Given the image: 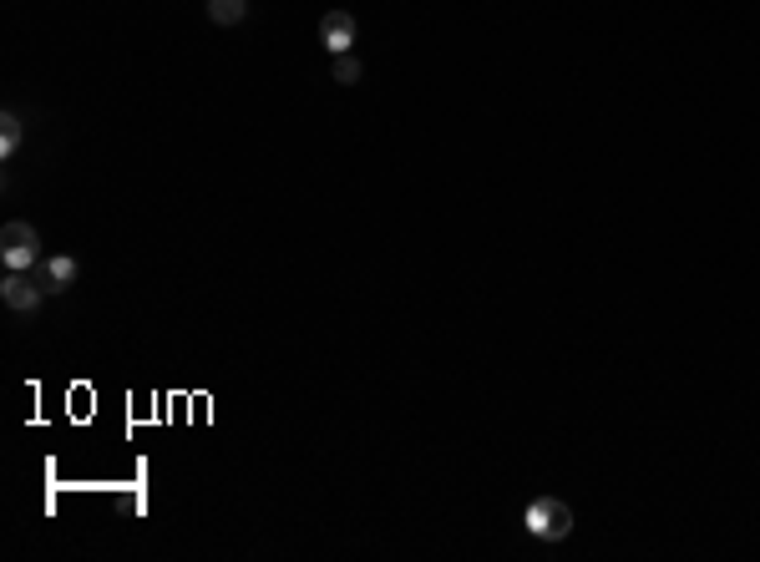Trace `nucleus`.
Segmentation results:
<instances>
[{
  "instance_id": "obj_1",
  "label": "nucleus",
  "mask_w": 760,
  "mask_h": 562,
  "mask_svg": "<svg viewBox=\"0 0 760 562\" xmlns=\"http://www.w3.org/2000/svg\"><path fill=\"white\" fill-rule=\"evenodd\" d=\"M0 264H6L11 274H31L41 269V233L21 218H11L6 228H0Z\"/></svg>"
},
{
  "instance_id": "obj_2",
  "label": "nucleus",
  "mask_w": 760,
  "mask_h": 562,
  "mask_svg": "<svg viewBox=\"0 0 760 562\" xmlns=\"http://www.w3.org/2000/svg\"><path fill=\"white\" fill-rule=\"evenodd\" d=\"M522 527L538 537V542H563V537L573 532V507L558 502V497H538V502H527Z\"/></svg>"
},
{
  "instance_id": "obj_3",
  "label": "nucleus",
  "mask_w": 760,
  "mask_h": 562,
  "mask_svg": "<svg viewBox=\"0 0 760 562\" xmlns=\"http://www.w3.org/2000/svg\"><path fill=\"white\" fill-rule=\"evenodd\" d=\"M0 299H6V309H16V314H36L41 299H46V289L31 274H11L6 269V279H0Z\"/></svg>"
},
{
  "instance_id": "obj_4",
  "label": "nucleus",
  "mask_w": 760,
  "mask_h": 562,
  "mask_svg": "<svg viewBox=\"0 0 760 562\" xmlns=\"http://www.w3.org/2000/svg\"><path fill=\"white\" fill-rule=\"evenodd\" d=\"M76 274H82V264H76L71 254H51V259H41L36 284H41L46 294H66V289L76 284Z\"/></svg>"
},
{
  "instance_id": "obj_5",
  "label": "nucleus",
  "mask_w": 760,
  "mask_h": 562,
  "mask_svg": "<svg viewBox=\"0 0 760 562\" xmlns=\"http://www.w3.org/2000/svg\"><path fill=\"white\" fill-rule=\"evenodd\" d=\"M320 41L340 56V51H355V16L350 11H330L325 21H320Z\"/></svg>"
},
{
  "instance_id": "obj_6",
  "label": "nucleus",
  "mask_w": 760,
  "mask_h": 562,
  "mask_svg": "<svg viewBox=\"0 0 760 562\" xmlns=\"http://www.w3.org/2000/svg\"><path fill=\"white\" fill-rule=\"evenodd\" d=\"M249 16V0H208V21L213 26H239Z\"/></svg>"
},
{
  "instance_id": "obj_7",
  "label": "nucleus",
  "mask_w": 760,
  "mask_h": 562,
  "mask_svg": "<svg viewBox=\"0 0 760 562\" xmlns=\"http://www.w3.org/2000/svg\"><path fill=\"white\" fill-rule=\"evenodd\" d=\"M330 71H335V82H340V87H355V82H360V61H355V51H340Z\"/></svg>"
},
{
  "instance_id": "obj_8",
  "label": "nucleus",
  "mask_w": 760,
  "mask_h": 562,
  "mask_svg": "<svg viewBox=\"0 0 760 562\" xmlns=\"http://www.w3.org/2000/svg\"><path fill=\"white\" fill-rule=\"evenodd\" d=\"M16 147H21V117H16V112H6V117H0V152L11 157Z\"/></svg>"
}]
</instances>
